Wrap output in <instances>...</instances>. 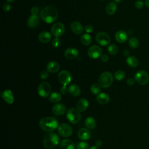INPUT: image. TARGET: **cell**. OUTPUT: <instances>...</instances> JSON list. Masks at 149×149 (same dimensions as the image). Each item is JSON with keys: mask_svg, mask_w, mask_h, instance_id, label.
Segmentation results:
<instances>
[{"mask_svg": "<svg viewBox=\"0 0 149 149\" xmlns=\"http://www.w3.org/2000/svg\"><path fill=\"white\" fill-rule=\"evenodd\" d=\"M68 91L74 97L79 96L81 93L80 88L79 87V86L75 84H71L69 86Z\"/></svg>", "mask_w": 149, "mask_h": 149, "instance_id": "obj_25", "label": "cell"}, {"mask_svg": "<svg viewBox=\"0 0 149 149\" xmlns=\"http://www.w3.org/2000/svg\"><path fill=\"white\" fill-rule=\"evenodd\" d=\"M58 79L62 86H68L71 81L72 75L69 71L63 70L59 73Z\"/></svg>", "mask_w": 149, "mask_h": 149, "instance_id": "obj_9", "label": "cell"}, {"mask_svg": "<svg viewBox=\"0 0 149 149\" xmlns=\"http://www.w3.org/2000/svg\"><path fill=\"white\" fill-rule=\"evenodd\" d=\"M116 40L119 43L125 42L128 38L127 33L123 30H119L117 31L115 35Z\"/></svg>", "mask_w": 149, "mask_h": 149, "instance_id": "obj_18", "label": "cell"}, {"mask_svg": "<svg viewBox=\"0 0 149 149\" xmlns=\"http://www.w3.org/2000/svg\"><path fill=\"white\" fill-rule=\"evenodd\" d=\"M94 30V27L91 24H87L84 27V30L87 33H91L93 32Z\"/></svg>", "mask_w": 149, "mask_h": 149, "instance_id": "obj_39", "label": "cell"}, {"mask_svg": "<svg viewBox=\"0 0 149 149\" xmlns=\"http://www.w3.org/2000/svg\"><path fill=\"white\" fill-rule=\"evenodd\" d=\"M80 112L74 108H71L69 109L66 112V118L68 121L72 123L76 124L78 123L81 119Z\"/></svg>", "mask_w": 149, "mask_h": 149, "instance_id": "obj_5", "label": "cell"}, {"mask_svg": "<svg viewBox=\"0 0 149 149\" xmlns=\"http://www.w3.org/2000/svg\"><path fill=\"white\" fill-rule=\"evenodd\" d=\"M123 55H125V56H128L129 55V50L128 49H124L123 50Z\"/></svg>", "mask_w": 149, "mask_h": 149, "instance_id": "obj_46", "label": "cell"}, {"mask_svg": "<svg viewBox=\"0 0 149 149\" xmlns=\"http://www.w3.org/2000/svg\"><path fill=\"white\" fill-rule=\"evenodd\" d=\"M79 55V51L74 48H68L64 52L65 56L68 59H73L77 58Z\"/></svg>", "mask_w": 149, "mask_h": 149, "instance_id": "obj_15", "label": "cell"}, {"mask_svg": "<svg viewBox=\"0 0 149 149\" xmlns=\"http://www.w3.org/2000/svg\"><path fill=\"white\" fill-rule=\"evenodd\" d=\"M61 93L63 95H65L68 93V87H67V86H62L60 88Z\"/></svg>", "mask_w": 149, "mask_h": 149, "instance_id": "obj_40", "label": "cell"}, {"mask_svg": "<svg viewBox=\"0 0 149 149\" xmlns=\"http://www.w3.org/2000/svg\"><path fill=\"white\" fill-rule=\"evenodd\" d=\"M58 132L63 137H68L73 133L72 127L68 123H61L58 127Z\"/></svg>", "mask_w": 149, "mask_h": 149, "instance_id": "obj_10", "label": "cell"}, {"mask_svg": "<svg viewBox=\"0 0 149 149\" xmlns=\"http://www.w3.org/2000/svg\"><path fill=\"white\" fill-rule=\"evenodd\" d=\"M48 72H49L47 71V70H44V71L41 72V73H40V78L41 79H43V80L47 79L49 76Z\"/></svg>", "mask_w": 149, "mask_h": 149, "instance_id": "obj_38", "label": "cell"}, {"mask_svg": "<svg viewBox=\"0 0 149 149\" xmlns=\"http://www.w3.org/2000/svg\"><path fill=\"white\" fill-rule=\"evenodd\" d=\"M102 141L100 140H98L96 141L95 142V146H97V147H101L102 146Z\"/></svg>", "mask_w": 149, "mask_h": 149, "instance_id": "obj_45", "label": "cell"}, {"mask_svg": "<svg viewBox=\"0 0 149 149\" xmlns=\"http://www.w3.org/2000/svg\"><path fill=\"white\" fill-rule=\"evenodd\" d=\"M38 11H39L38 8H37L36 6H33L31 9V13L33 15H37Z\"/></svg>", "mask_w": 149, "mask_h": 149, "instance_id": "obj_41", "label": "cell"}, {"mask_svg": "<svg viewBox=\"0 0 149 149\" xmlns=\"http://www.w3.org/2000/svg\"><path fill=\"white\" fill-rule=\"evenodd\" d=\"M78 137L82 140H88L91 137V132L88 129L81 128L77 133Z\"/></svg>", "mask_w": 149, "mask_h": 149, "instance_id": "obj_19", "label": "cell"}, {"mask_svg": "<svg viewBox=\"0 0 149 149\" xmlns=\"http://www.w3.org/2000/svg\"><path fill=\"white\" fill-rule=\"evenodd\" d=\"M100 57H101V60L104 62H107L109 59L108 56L106 54H102V55H101V56Z\"/></svg>", "mask_w": 149, "mask_h": 149, "instance_id": "obj_44", "label": "cell"}, {"mask_svg": "<svg viewBox=\"0 0 149 149\" xmlns=\"http://www.w3.org/2000/svg\"><path fill=\"white\" fill-rule=\"evenodd\" d=\"M59 143V137L55 133L50 132L47 134L43 140L44 146L45 148L52 149L55 148Z\"/></svg>", "mask_w": 149, "mask_h": 149, "instance_id": "obj_3", "label": "cell"}, {"mask_svg": "<svg viewBox=\"0 0 149 149\" xmlns=\"http://www.w3.org/2000/svg\"><path fill=\"white\" fill-rule=\"evenodd\" d=\"M134 79L137 83L141 85H146L149 82V74L146 71L140 70L135 73Z\"/></svg>", "mask_w": 149, "mask_h": 149, "instance_id": "obj_6", "label": "cell"}, {"mask_svg": "<svg viewBox=\"0 0 149 149\" xmlns=\"http://www.w3.org/2000/svg\"><path fill=\"white\" fill-rule=\"evenodd\" d=\"M90 91L93 94H98L101 91V86L98 83H94L90 87Z\"/></svg>", "mask_w": 149, "mask_h": 149, "instance_id": "obj_32", "label": "cell"}, {"mask_svg": "<svg viewBox=\"0 0 149 149\" xmlns=\"http://www.w3.org/2000/svg\"><path fill=\"white\" fill-rule=\"evenodd\" d=\"M91 41H92V38L91 37V36L88 33L83 34L80 38L81 42L84 45H88L89 44H91Z\"/></svg>", "mask_w": 149, "mask_h": 149, "instance_id": "obj_30", "label": "cell"}, {"mask_svg": "<svg viewBox=\"0 0 149 149\" xmlns=\"http://www.w3.org/2000/svg\"><path fill=\"white\" fill-rule=\"evenodd\" d=\"M40 127L45 132L50 133L54 131L58 127V122L54 117L48 116L42 118L39 122Z\"/></svg>", "mask_w": 149, "mask_h": 149, "instance_id": "obj_2", "label": "cell"}, {"mask_svg": "<svg viewBox=\"0 0 149 149\" xmlns=\"http://www.w3.org/2000/svg\"><path fill=\"white\" fill-rule=\"evenodd\" d=\"M117 9V5L115 2H109L105 7V11L109 15H113L115 14Z\"/></svg>", "mask_w": 149, "mask_h": 149, "instance_id": "obj_24", "label": "cell"}, {"mask_svg": "<svg viewBox=\"0 0 149 149\" xmlns=\"http://www.w3.org/2000/svg\"><path fill=\"white\" fill-rule=\"evenodd\" d=\"M58 12L54 6H48L44 8L40 12L41 19L45 23L50 24L54 22L58 18Z\"/></svg>", "mask_w": 149, "mask_h": 149, "instance_id": "obj_1", "label": "cell"}, {"mask_svg": "<svg viewBox=\"0 0 149 149\" xmlns=\"http://www.w3.org/2000/svg\"><path fill=\"white\" fill-rule=\"evenodd\" d=\"M85 125L88 129H93L96 126V121L93 117H88L85 120Z\"/></svg>", "mask_w": 149, "mask_h": 149, "instance_id": "obj_28", "label": "cell"}, {"mask_svg": "<svg viewBox=\"0 0 149 149\" xmlns=\"http://www.w3.org/2000/svg\"><path fill=\"white\" fill-rule=\"evenodd\" d=\"M128 44H129V45L132 48L135 49V48H137L139 47V40L137 38H136L134 37H132L129 40Z\"/></svg>", "mask_w": 149, "mask_h": 149, "instance_id": "obj_31", "label": "cell"}, {"mask_svg": "<svg viewBox=\"0 0 149 149\" xmlns=\"http://www.w3.org/2000/svg\"><path fill=\"white\" fill-rule=\"evenodd\" d=\"M47 70L50 73H56L59 71L60 66L59 63L55 61L49 62L46 66Z\"/></svg>", "mask_w": 149, "mask_h": 149, "instance_id": "obj_21", "label": "cell"}, {"mask_svg": "<svg viewBox=\"0 0 149 149\" xmlns=\"http://www.w3.org/2000/svg\"><path fill=\"white\" fill-rule=\"evenodd\" d=\"M95 40L96 42L100 45L106 46L109 44L111 41V38L107 33L100 31L96 34Z\"/></svg>", "mask_w": 149, "mask_h": 149, "instance_id": "obj_8", "label": "cell"}, {"mask_svg": "<svg viewBox=\"0 0 149 149\" xmlns=\"http://www.w3.org/2000/svg\"><path fill=\"white\" fill-rule=\"evenodd\" d=\"M96 100L98 104L101 105H105L109 102L110 100V97L108 94L105 93H101L97 95Z\"/></svg>", "mask_w": 149, "mask_h": 149, "instance_id": "obj_17", "label": "cell"}, {"mask_svg": "<svg viewBox=\"0 0 149 149\" xmlns=\"http://www.w3.org/2000/svg\"><path fill=\"white\" fill-rule=\"evenodd\" d=\"M118 51H119V48L118 46L115 44H111L108 47V51L111 55L116 54Z\"/></svg>", "mask_w": 149, "mask_h": 149, "instance_id": "obj_33", "label": "cell"}, {"mask_svg": "<svg viewBox=\"0 0 149 149\" xmlns=\"http://www.w3.org/2000/svg\"><path fill=\"white\" fill-rule=\"evenodd\" d=\"M6 1H8V2H13L15 0H6Z\"/></svg>", "mask_w": 149, "mask_h": 149, "instance_id": "obj_50", "label": "cell"}, {"mask_svg": "<svg viewBox=\"0 0 149 149\" xmlns=\"http://www.w3.org/2000/svg\"><path fill=\"white\" fill-rule=\"evenodd\" d=\"M1 96L3 100L9 104H12L14 101L13 94L10 90H5L1 93Z\"/></svg>", "mask_w": 149, "mask_h": 149, "instance_id": "obj_13", "label": "cell"}, {"mask_svg": "<svg viewBox=\"0 0 149 149\" xmlns=\"http://www.w3.org/2000/svg\"><path fill=\"white\" fill-rule=\"evenodd\" d=\"M134 6L135 7L138 9H141L143 8L144 6V3L141 0H137L134 3Z\"/></svg>", "mask_w": 149, "mask_h": 149, "instance_id": "obj_37", "label": "cell"}, {"mask_svg": "<svg viewBox=\"0 0 149 149\" xmlns=\"http://www.w3.org/2000/svg\"><path fill=\"white\" fill-rule=\"evenodd\" d=\"M62 96L58 92H54L49 96V101L54 103H57L61 100Z\"/></svg>", "mask_w": 149, "mask_h": 149, "instance_id": "obj_29", "label": "cell"}, {"mask_svg": "<svg viewBox=\"0 0 149 149\" xmlns=\"http://www.w3.org/2000/svg\"><path fill=\"white\" fill-rule=\"evenodd\" d=\"M89 149H100V148L98 147H97L96 146H93Z\"/></svg>", "mask_w": 149, "mask_h": 149, "instance_id": "obj_48", "label": "cell"}, {"mask_svg": "<svg viewBox=\"0 0 149 149\" xmlns=\"http://www.w3.org/2000/svg\"><path fill=\"white\" fill-rule=\"evenodd\" d=\"M52 45L54 48H58L61 45V41L58 37H55L52 41Z\"/></svg>", "mask_w": 149, "mask_h": 149, "instance_id": "obj_36", "label": "cell"}, {"mask_svg": "<svg viewBox=\"0 0 149 149\" xmlns=\"http://www.w3.org/2000/svg\"><path fill=\"white\" fill-rule=\"evenodd\" d=\"M70 29L72 31L76 34H81L84 31V27L82 24L77 21L72 22L70 24Z\"/></svg>", "mask_w": 149, "mask_h": 149, "instance_id": "obj_14", "label": "cell"}, {"mask_svg": "<svg viewBox=\"0 0 149 149\" xmlns=\"http://www.w3.org/2000/svg\"><path fill=\"white\" fill-rule=\"evenodd\" d=\"M76 147L77 149H88L89 144L86 141H81L77 144Z\"/></svg>", "mask_w": 149, "mask_h": 149, "instance_id": "obj_35", "label": "cell"}, {"mask_svg": "<svg viewBox=\"0 0 149 149\" xmlns=\"http://www.w3.org/2000/svg\"><path fill=\"white\" fill-rule=\"evenodd\" d=\"M135 80L134 79L132 78V77H129L127 79V84L129 85V86H132L135 83Z\"/></svg>", "mask_w": 149, "mask_h": 149, "instance_id": "obj_43", "label": "cell"}, {"mask_svg": "<svg viewBox=\"0 0 149 149\" xmlns=\"http://www.w3.org/2000/svg\"><path fill=\"white\" fill-rule=\"evenodd\" d=\"M125 77V73L122 70H118L114 73V77L118 80H122Z\"/></svg>", "mask_w": 149, "mask_h": 149, "instance_id": "obj_34", "label": "cell"}, {"mask_svg": "<svg viewBox=\"0 0 149 149\" xmlns=\"http://www.w3.org/2000/svg\"><path fill=\"white\" fill-rule=\"evenodd\" d=\"M2 8H3V11H5V12H8V11H9V10H10L11 6H10V5L9 4H8V3H5V4H4V5H3Z\"/></svg>", "mask_w": 149, "mask_h": 149, "instance_id": "obj_42", "label": "cell"}, {"mask_svg": "<svg viewBox=\"0 0 149 149\" xmlns=\"http://www.w3.org/2000/svg\"><path fill=\"white\" fill-rule=\"evenodd\" d=\"M88 107V101L86 98H81L77 103L76 108L80 112L85 111Z\"/></svg>", "mask_w": 149, "mask_h": 149, "instance_id": "obj_23", "label": "cell"}, {"mask_svg": "<svg viewBox=\"0 0 149 149\" xmlns=\"http://www.w3.org/2000/svg\"><path fill=\"white\" fill-rule=\"evenodd\" d=\"M38 93L39 95L43 98H47L49 96L51 92V85L46 81L41 82L37 88Z\"/></svg>", "mask_w": 149, "mask_h": 149, "instance_id": "obj_7", "label": "cell"}, {"mask_svg": "<svg viewBox=\"0 0 149 149\" xmlns=\"http://www.w3.org/2000/svg\"><path fill=\"white\" fill-rule=\"evenodd\" d=\"M65 31V28L63 24L61 22L55 23L51 29V31L52 34L56 37H59L62 36Z\"/></svg>", "mask_w": 149, "mask_h": 149, "instance_id": "obj_11", "label": "cell"}, {"mask_svg": "<svg viewBox=\"0 0 149 149\" xmlns=\"http://www.w3.org/2000/svg\"><path fill=\"white\" fill-rule=\"evenodd\" d=\"M66 107L63 104H55L52 108V112L56 115H62L65 113Z\"/></svg>", "mask_w": 149, "mask_h": 149, "instance_id": "obj_16", "label": "cell"}, {"mask_svg": "<svg viewBox=\"0 0 149 149\" xmlns=\"http://www.w3.org/2000/svg\"><path fill=\"white\" fill-rule=\"evenodd\" d=\"M113 77L109 72H104L99 77V84L102 88H108L112 84Z\"/></svg>", "mask_w": 149, "mask_h": 149, "instance_id": "obj_4", "label": "cell"}, {"mask_svg": "<svg viewBox=\"0 0 149 149\" xmlns=\"http://www.w3.org/2000/svg\"><path fill=\"white\" fill-rule=\"evenodd\" d=\"M51 39V34L47 31H43L39 33L38 40L42 43H47L50 41Z\"/></svg>", "mask_w": 149, "mask_h": 149, "instance_id": "obj_22", "label": "cell"}, {"mask_svg": "<svg viewBox=\"0 0 149 149\" xmlns=\"http://www.w3.org/2000/svg\"><path fill=\"white\" fill-rule=\"evenodd\" d=\"M40 22V18L37 15H31L27 20V26L30 28H35L39 24Z\"/></svg>", "mask_w": 149, "mask_h": 149, "instance_id": "obj_20", "label": "cell"}, {"mask_svg": "<svg viewBox=\"0 0 149 149\" xmlns=\"http://www.w3.org/2000/svg\"><path fill=\"white\" fill-rule=\"evenodd\" d=\"M60 148L61 149H74V144L69 139H64L61 142Z\"/></svg>", "mask_w": 149, "mask_h": 149, "instance_id": "obj_26", "label": "cell"}, {"mask_svg": "<svg viewBox=\"0 0 149 149\" xmlns=\"http://www.w3.org/2000/svg\"><path fill=\"white\" fill-rule=\"evenodd\" d=\"M100 1H104V0H100Z\"/></svg>", "mask_w": 149, "mask_h": 149, "instance_id": "obj_51", "label": "cell"}, {"mask_svg": "<svg viewBox=\"0 0 149 149\" xmlns=\"http://www.w3.org/2000/svg\"><path fill=\"white\" fill-rule=\"evenodd\" d=\"M127 64L131 68H136L139 65V60L134 56H129L126 59Z\"/></svg>", "mask_w": 149, "mask_h": 149, "instance_id": "obj_27", "label": "cell"}, {"mask_svg": "<svg viewBox=\"0 0 149 149\" xmlns=\"http://www.w3.org/2000/svg\"><path fill=\"white\" fill-rule=\"evenodd\" d=\"M144 5L146 7L149 8V0H146L144 2Z\"/></svg>", "mask_w": 149, "mask_h": 149, "instance_id": "obj_47", "label": "cell"}, {"mask_svg": "<svg viewBox=\"0 0 149 149\" xmlns=\"http://www.w3.org/2000/svg\"><path fill=\"white\" fill-rule=\"evenodd\" d=\"M121 1H122V0H114V1H115V2H116V3H120V2H121Z\"/></svg>", "mask_w": 149, "mask_h": 149, "instance_id": "obj_49", "label": "cell"}, {"mask_svg": "<svg viewBox=\"0 0 149 149\" xmlns=\"http://www.w3.org/2000/svg\"><path fill=\"white\" fill-rule=\"evenodd\" d=\"M88 55L90 58L97 59L101 56L102 49L98 45H94L88 49Z\"/></svg>", "mask_w": 149, "mask_h": 149, "instance_id": "obj_12", "label": "cell"}]
</instances>
